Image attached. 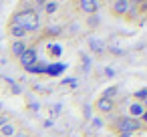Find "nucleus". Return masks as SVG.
Wrapping results in <instances>:
<instances>
[{
  "label": "nucleus",
  "mask_w": 147,
  "mask_h": 137,
  "mask_svg": "<svg viewBox=\"0 0 147 137\" xmlns=\"http://www.w3.org/2000/svg\"><path fill=\"white\" fill-rule=\"evenodd\" d=\"M10 24H18V26H22L26 32H36V30L40 28V16H38L36 10L26 8V10L16 12V14L12 16V22H10Z\"/></svg>",
  "instance_id": "1"
},
{
  "label": "nucleus",
  "mask_w": 147,
  "mask_h": 137,
  "mask_svg": "<svg viewBox=\"0 0 147 137\" xmlns=\"http://www.w3.org/2000/svg\"><path fill=\"white\" fill-rule=\"evenodd\" d=\"M113 127H115V133H117L119 137H129V135H133L135 131H141V123H139L137 119L127 117V115L119 117V119L113 123Z\"/></svg>",
  "instance_id": "2"
},
{
  "label": "nucleus",
  "mask_w": 147,
  "mask_h": 137,
  "mask_svg": "<svg viewBox=\"0 0 147 137\" xmlns=\"http://www.w3.org/2000/svg\"><path fill=\"white\" fill-rule=\"evenodd\" d=\"M20 65L24 67V69H28V67H32L34 63H36V47H26V51L20 55Z\"/></svg>",
  "instance_id": "3"
},
{
  "label": "nucleus",
  "mask_w": 147,
  "mask_h": 137,
  "mask_svg": "<svg viewBox=\"0 0 147 137\" xmlns=\"http://www.w3.org/2000/svg\"><path fill=\"white\" fill-rule=\"evenodd\" d=\"M77 8L83 12V14H95L99 10V2L97 0H77Z\"/></svg>",
  "instance_id": "4"
},
{
  "label": "nucleus",
  "mask_w": 147,
  "mask_h": 137,
  "mask_svg": "<svg viewBox=\"0 0 147 137\" xmlns=\"http://www.w3.org/2000/svg\"><path fill=\"white\" fill-rule=\"evenodd\" d=\"M131 4H129V0H113V4H111V14L113 16H125L129 12Z\"/></svg>",
  "instance_id": "5"
},
{
  "label": "nucleus",
  "mask_w": 147,
  "mask_h": 137,
  "mask_svg": "<svg viewBox=\"0 0 147 137\" xmlns=\"http://www.w3.org/2000/svg\"><path fill=\"white\" fill-rule=\"evenodd\" d=\"M113 107H115L113 99H105V97H99V99L95 101V109H97L99 113H111V111H113Z\"/></svg>",
  "instance_id": "6"
},
{
  "label": "nucleus",
  "mask_w": 147,
  "mask_h": 137,
  "mask_svg": "<svg viewBox=\"0 0 147 137\" xmlns=\"http://www.w3.org/2000/svg\"><path fill=\"white\" fill-rule=\"evenodd\" d=\"M26 51V43L24 40H12V45H10V53H12V57L14 59H20V55Z\"/></svg>",
  "instance_id": "7"
},
{
  "label": "nucleus",
  "mask_w": 147,
  "mask_h": 137,
  "mask_svg": "<svg viewBox=\"0 0 147 137\" xmlns=\"http://www.w3.org/2000/svg\"><path fill=\"white\" fill-rule=\"evenodd\" d=\"M8 34H10L14 40H22V38L26 36V30H24L22 26H18V24H10V26H8Z\"/></svg>",
  "instance_id": "8"
},
{
  "label": "nucleus",
  "mask_w": 147,
  "mask_h": 137,
  "mask_svg": "<svg viewBox=\"0 0 147 137\" xmlns=\"http://www.w3.org/2000/svg\"><path fill=\"white\" fill-rule=\"evenodd\" d=\"M143 113H145V109H143L141 103H131V107H129L131 119H137V121H139V117H143Z\"/></svg>",
  "instance_id": "9"
},
{
  "label": "nucleus",
  "mask_w": 147,
  "mask_h": 137,
  "mask_svg": "<svg viewBox=\"0 0 147 137\" xmlns=\"http://www.w3.org/2000/svg\"><path fill=\"white\" fill-rule=\"evenodd\" d=\"M89 47H91V51H93V53H97V55L105 51V45H103V43H99L97 38H91V40H89Z\"/></svg>",
  "instance_id": "10"
},
{
  "label": "nucleus",
  "mask_w": 147,
  "mask_h": 137,
  "mask_svg": "<svg viewBox=\"0 0 147 137\" xmlns=\"http://www.w3.org/2000/svg\"><path fill=\"white\" fill-rule=\"evenodd\" d=\"M26 71H28V73H36V75H40V73H47V65H45V63H38V61H36V63H34L32 67H28Z\"/></svg>",
  "instance_id": "11"
},
{
  "label": "nucleus",
  "mask_w": 147,
  "mask_h": 137,
  "mask_svg": "<svg viewBox=\"0 0 147 137\" xmlns=\"http://www.w3.org/2000/svg\"><path fill=\"white\" fill-rule=\"evenodd\" d=\"M14 131H16V129H14V125H12L10 121H8L6 125H2V127H0V133H2L4 137H12V135H14Z\"/></svg>",
  "instance_id": "12"
},
{
  "label": "nucleus",
  "mask_w": 147,
  "mask_h": 137,
  "mask_svg": "<svg viewBox=\"0 0 147 137\" xmlns=\"http://www.w3.org/2000/svg\"><path fill=\"white\" fill-rule=\"evenodd\" d=\"M117 93H119V89H117V85H113V87H109V89H105L101 97H105V99H113V97H115Z\"/></svg>",
  "instance_id": "13"
},
{
  "label": "nucleus",
  "mask_w": 147,
  "mask_h": 137,
  "mask_svg": "<svg viewBox=\"0 0 147 137\" xmlns=\"http://www.w3.org/2000/svg\"><path fill=\"white\" fill-rule=\"evenodd\" d=\"M42 8H45V12H47V14H55V12H57V8H59V2H51V0H49V2H47Z\"/></svg>",
  "instance_id": "14"
},
{
  "label": "nucleus",
  "mask_w": 147,
  "mask_h": 137,
  "mask_svg": "<svg viewBox=\"0 0 147 137\" xmlns=\"http://www.w3.org/2000/svg\"><path fill=\"white\" fill-rule=\"evenodd\" d=\"M145 97H147V89H141V91H137V93H135V99L145 101Z\"/></svg>",
  "instance_id": "15"
},
{
  "label": "nucleus",
  "mask_w": 147,
  "mask_h": 137,
  "mask_svg": "<svg viewBox=\"0 0 147 137\" xmlns=\"http://www.w3.org/2000/svg\"><path fill=\"white\" fill-rule=\"evenodd\" d=\"M143 2H147V0H129V4H131V6H141Z\"/></svg>",
  "instance_id": "16"
},
{
  "label": "nucleus",
  "mask_w": 147,
  "mask_h": 137,
  "mask_svg": "<svg viewBox=\"0 0 147 137\" xmlns=\"http://www.w3.org/2000/svg\"><path fill=\"white\" fill-rule=\"evenodd\" d=\"M47 32H49V34H59V32H61V28H59V26H55V28H49Z\"/></svg>",
  "instance_id": "17"
},
{
  "label": "nucleus",
  "mask_w": 147,
  "mask_h": 137,
  "mask_svg": "<svg viewBox=\"0 0 147 137\" xmlns=\"http://www.w3.org/2000/svg\"><path fill=\"white\" fill-rule=\"evenodd\" d=\"M6 123H8V117H6V115H0V127L6 125Z\"/></svg>",
  "instance_id": "18"
},
{
  "label": "nucleus",
  "mask_w": 147,
  "mask_h": 137,
  "mask_svg": "<svg viewBox=\"0 0 147 137\" xmlns=\"http://www.w3.org/2000/svg\"><path fill=\"white\" fill-rule=\"evenodd\" d=\"M32 2H34L36 6H45V4L49 2V0H32Z\"/></svg>",
  "instance_id": "19"
},
{
  "label": "nucleus",
  "mask_w": 147,
  "mask_h": 137,
  "mask_svg": "<svg viewBox=\"0 0 147 137\" xmlns=\"http://www.w3.org/2000/svg\"><path fill=\"white\" fill-rule=\"evenodd\" d=\"M101 125H103L101 119H95V121H93V127H101Z\"/></svg>",
  "instance_id": "20"
},
{
  "label": "nucleus",
  "mask_w": 147,
  "mask_h": 137,
  "mask_svg": "<svg viewBox=\"0 0 147 137\" xmlns=\"http://www.w3.org/2000/svg\"><path fill=\"white\" fill-rule=\"evenodd\" d=\"M141 105H143V109H145V111H147V97H145V101H143V103H141Z\"/></svg>",
  "instance_id": "21"
},
{
  "label": "nucleus",
  "mask_w": 147,
  "mask_h": 137,
  "mask_svg": "<svg viewBox=\"0 0 147 137\" xmlns=\"http://www.w3.org/2000/svg\"><path fill=\"white\" fill-rule=\"evenodd\" d=\"M143 119H145V123H147V111H145V113H143Z\"/></svg>",
  "instance_id": "22"
},
{
  "label": "nucleus",
  "mask_w": 147,
  "mask_h": 137,
  "mask_svg": "<svg viewBox=\"0 0 147 137\" xmlns=\"http://www.w3.org/2000/svg\"><path fill=\"white\" fill-rule=\"evenodd\" d=\"M12 137H24V135H12Z\"/></svg>",
  "instance_id": "23"
},
{
  "label": "nucleus",
  "mask_w": 147,
  "mask_h": 137,
  "mask_svg": "<svg viewBox=\"0 0 147 137\" xmlns=\"http://www.w3.org/2000/svg\"><path fill=\"white\" fill-rule=\"evenodd\" d=\"M30 2H32V0H30Z\"/></svg>",
  "instance_id": "24"
}]
</instances>
